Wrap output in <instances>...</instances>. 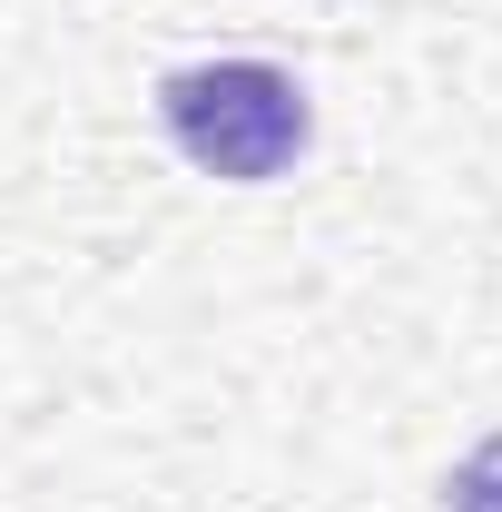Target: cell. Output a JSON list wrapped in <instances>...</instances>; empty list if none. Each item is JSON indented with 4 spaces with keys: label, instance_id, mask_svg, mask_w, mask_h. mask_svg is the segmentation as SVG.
Here are the masks:
<instances>
[{
    "label": "cell",
    "instance_id": "cell-2",
    "mask_svg": "<svg viewBox=\"0 0 502 512\" xmlns=\"http://www.w3.org/2000/svg\"><path fill=\"white\" fill-rule=\"evenodd\" d=\"M443 512H502V434H493V444H473L463 463H453Z\"/></svg>",
    "mask_w": 502,
    "mask_h": 512
},
{
    "label": "cell",
    "instance_id": "cell-1",
    "mask_svg": "<svg viewBox=\"0 0 502 512\" xmlns=\"http://www.w3.org/2000/svg\"><path fill=\"white\" fill-rule=\"evenodd\" d=\"M158 128L188 168L227 178V188H266L306 158L315 109L276 60H197L158 79Z\"/></svg>",
    "mask_w": 502,
    "mask_h": 512
}]
</instances>
